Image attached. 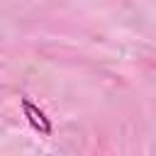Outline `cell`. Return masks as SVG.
Listing matches in <instances>:
<instances>
[{
    "label": "cell",
    "mask_w": 156,
    "mask_h": 156,
    "mask_svg": "<svg viewBox=\"0 0 156 156\" xmlns=\"http://www.w3.org/2000/svg\"><path fill=\"white\" fill-rule=\"evenodd\" d=\"M22 110H24V117H27V122H29V127L34 129V132H39V134H51V119L46 117V112L44 110H39L34 102H29V100H22Z\"/></svg>",
    "instance_id": "cell-1"
}]
</instances>
